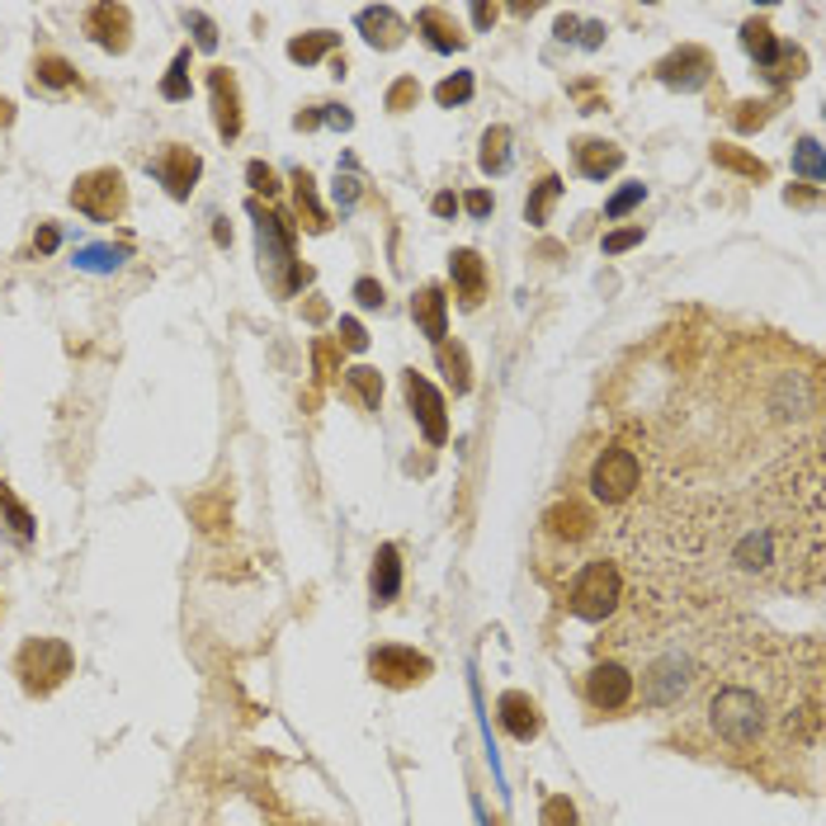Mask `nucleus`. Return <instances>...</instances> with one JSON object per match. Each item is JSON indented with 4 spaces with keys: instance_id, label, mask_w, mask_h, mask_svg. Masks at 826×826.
I'll use <instances>...</instances> for the list:
<instances>
[{
    "instance_id": "obj_34",
    "label": "nucleus",
    "mask_w": 826,
    "mask_h": 826,
    "mask_svg": "<svg viewBox=\"0 0 826 826\" xmlns=\"http://www.w3.org/2000/svg\"><path fill=\"white\" fill-rule=\"evenodd\" d=\"M39 85H52V91H66V85H76V66L62 62V57H39Z\"/></svg>"
},
{
    "instance_id": "obj_48",
    "label": "nucleus",
    "mask_w": 826,
    "mask_h": 826,
    "mask_svg": "<svg viewBox=\"0 0 826 826\" xmlns=\"http://www.w3.org/2000/svg\"><path fill=\"white\" fill-rule=\"evenodd\" d=\"M459 208H468L472 218H487V213H491V208H496V203H491V195H487V189H472V195H463V203H459Z\"/></svg>"
},
{
    "instance_id": "obj_5",
    "label": "nucleus",
    "mask_w": 826,
    "mask_h": 826,
    "mask_svg": "<svg viewBox=\"0 0 826 826\" xmlns=\"http://www.w3.org/2000/svg\"><path fill=\"white\" fill-rule=\"evenodd\" d=\"M638 487H642V463H638V453H632V449L609 445L600 459H595V468H590V491H595V501L624 505Z\"/></svg>"
},
{
    "instance_id": "obj_18",
    "label": "nucleus",
    "mask_w": 826,
    "mask_h": 826,
    "mask_svg": "<svg viewBox=\"0 0 826 826\" xmlns=\"http://www.w3.org/2000/svg\"><path fill=\"white\" fill-rule=\"evenodd\" d=\"M359 33H364L368 48L393 52V48H401V39H407V24L397 20L393 6H364L359 10Z\"/></svg>"
},
{
    "instance_id": "obj_17",
    "label": "nucleus",
    "mask_w": 826,
    "mask_h": 826,
    "mask_svg": "<svg viewBox=\"0 0 826 826\" xmlns=\"http://www.w3.org/2000/svg\"><path fill=\"white\" fill-rule=\"evenodd\" d=\"M449 274H453V289H459V303L472 312L487 297V265H482V255L478 251H453L449 255Z\"/></svg>"
},
{
    "instance_id": "obj_25",
    "label": "nucleus",
    "mask_w": 826,
    "mask_h": 826,
    "mask_svg": "<svg viewBox=\"0 0 826 826\" xmlns=\"http://www.w3.org/2000/svg\"><path fill=\"white\" fill-rule=\"evenodd\" d=\"M713 161L723 166V170H732V175H742V180H751V185H765L770 180V166L761 161V156H751V151L732 147V143H718L713 147Z\"/></svg>"
},
{
    "instance_id": "obj_16",
    "label": "nucleus",
    "mask_w": 826,
    "mask_h": 826,
    "mask_svg": "<svg viewBox=\"0 0 826 826\" xmlns=\"http://www.w3.org/2000/svg\"><path fill=\"white\" fill-rule=\"evenodd\" d=\"M411 316H416V326L426 331V341L439 345V341H449V297L439 284H426V289H416L411 297Z\"/></svg>"
},
{
    "instance_id": "obj_1",
    "label": "nucleus",
    "mask_w": 826,
    "mask_h": 826,
    "mask_svg": "<svg viewBox=\"0 0 826 826\" xmlns=\"http://www.w3.org/2000/svg\"><path fill=\"white\" fill-rule=\"evenodd\" d=\"M709 728L723 746L751 751L770 728V704L751 690V684H718L713 699H709Z\"/></svg>"
},
{
    "instance_id": "obj_46",
    "label": "nucleus",
    "mask_w": 826,
    "mask_h": 826,
    "mask_svg": "<svg viewBox=\"0 0 826 826\" xmlns=\"http://www.w3.org/2000/svg\"><path fill=\"white\" fill-rule=\"evenodd\" d=\"M355 303L359 307H383V303H388V293H383L378 279H359V284H355Z\"/></svg>"
},
{
    "instance_id": "obj_42",
    "label": "nucleus",
    "mask_w": 826,
    "mask_h": 826,
    "mask_svg": "<svg viewBox=\"0 0 826 826\" xmlns=\"http://www.w3.org/2000/svg\"><path fill=\"white\" fill-rule=\"evenodd\" d=\"M600 245H605V255H624L632 245H642V227H619V232H609Z\"/></svg>"
},
{
    "instance_id": "obj_13",
    "label": "nucleus",
    "mask_w": 826,
    "mask_h": 826,
    "mask_svg": "<svg viewBox=\"0 0 826 826\" xmlns=\"http://www.w3.org/2000/svg\"><path fill=\"white\" fill-rule=\"evenodd\" d=\"M199 170H203V161H199V151H189V147H166L161 161H156V175H161V185H166L170 199H189V195H195Z\"/></svg>"
},
{
    "instance_id": "obj_12",
    "label": "nucleus",
    "mask_w": 826,
    "mask_h": 826,
    "mask_svg": "<svg viewBox=\"0 0 826 826\" xmlns=\"http://www.w3.org/2000/svg\"><path fill=\"white\" fill-rule=\"evenodd\" d=\"M208 95H213V123L218 133L232 143V137H241V91H237V76L227 72V66H213L208 72Z\"/></svg>"
},
{
    "instance_id": "obj_31",
    "label": "nucleus",
    "mask_w": 826,
    "mask_h": 826,
    "mask_svg": "<svg viewBox=\"0 0 826 826\" xmlns=\"http://www.w3.org/2000/svg\"><path fill=\"white\" fill-rule=\"evenodd\" d=\"M794 170H798L813 189L826 180V170H822V143H817V137H803V143L794 147Z\"/></svg>"
},
{
    "instance_id": "obj_36",
    "label": "nucleus",
    "mask_w": 826,
    "mask_h": 826,
    "mask_svg": "<svg viewBox=\"0 0 826 826\" xmlns=\"http://www.w3.org/2000/svg\"><path fill=\"white\" fill-rule=\"evenodd\" d=\"M0 511H6V520H10L14 534H20V539H33V515L24 511L20 501H14V491H10L6 482H0Z\"/></svg>"
},
{
    "instance_id": "obj_10",
    "label": "nucleus",
    "mask_w": 826,
    "mask_h": 826,
    "mask_svg": "<svg viewBox=\"0 0 826 826\" xmlns=\"http://www.w3.org/2000/svg\"><path fill=\"white\" fill-rule=\"evenodd\" d=\"M632 684L638 680H632L624 661H600V666H590V676H586V699H590V709L614 713L632 699Z\"/></svg>"
},
{
    "instance_id": "obj_27",
    "label": "nucleus",
    "mask_w": 826,
    "mask_h": 826,
    "mask_svg": "<svg viewBox=\"0 0 826 826\" xmlns=\"http://www.w3.org/2000/svg\"><path fill=\"white\" fill-rule=\"evenodd\" d=\"M478 166L487 170V175H505L511 170V128H487L482 133V151H478Z\"/></svg>"
},
{
    "instance_id": "obj_38",
    "label": "nucleus",
    "mask_w": 826,
    "mask_h": 826,
    "mask_svg": "<svg viewBox=\"0 0 826 826\" xmlns=\"http://www.w3.org/2000/svg\"><path fill=\"white\" fill-rule=\"evenodd\" d=\"M539 826H576V803L572 798H548L543 803V813H539Z\"/></svg>"
},
{
    "instance_id": "obj_6",
    "label": "nucleus",
    "mask_w": 826,
    "mask_h": 826,
    "mask_svg": "<svg viewBox=\"0 0 826 826\" xmlns=\"http://www.w3.org/2000/svg\"><path fill=\"white\" fill-rule=\"evenodd\" d=\"M72 203H76V213H85L91 222H114L123 208H128V185H123V175L114 166H104V170L81 175L72 185Z\"/></svg>"
},
{
    "instance_id": "obj_49",
    "label": "nucleus",
    "mask_w": 826,
    "mask_h": 826,
    "mask_svg": "<svg viewBox=\"0 0 826 826\" xmlns=\"http://www.w3.org/2000/svg\"><path fill=\"white\" fill-rule=\"evenodd\" d=\"M57 245H62V232H57V227H39V237H33V251H39V255H52Z\"/></svg>"
},
{
    "instance_id": "obj_45",
    "label": "nucleus",
    "mask_w": 826,
    "mask_h": 826,
    "mask_svg": "<svg viewBox=\"0 0 826 826\" xmlns=\"http://www.w3.org/2000/svg\"><path fill=\"white\" fill-rule=\"evenodd\" d=\"M331 195H336L341 213H349V208L359 203V180H355V175H336V189H331Z\"/></svg>"
},
{
    "instance_id": "obj_54",
    "label": "nucleus",
    "mask_w": 826,
    "mask_h": 826,
    "mask_svg": "<svg viewBox=\"0 0 826 826\" xmlns=\"http://www.w3.org/2000/svg\"><path fill=\"white\" fill-rule=\"evenodd\" d=\"M326 297H307V322H326Z\"/></svg>"
},
{
    "instance_id": "obj_32",
    "label": "nucleus",
    "mask_w": 826,
    "mask_h": 826,
    "mask_svg": "<svg viewBox=\"0 0 826 826\" xmlns=\"http://www.w3.org/2000/svg\"><path fill=\"white\" fill-rule=\"evenodd\" d=\"M472 91H478V81H472V72H453L435 85V100L445 104V109H459V104L472 100Z\"/></svg>"
},
{
    "instance_id": "obj_22",
    "label": "nucleus",
    "mask_w": 826,
    "mask_h": 826,
    "mask_svg": "<svg viewBox=\"0 0 826 826\" xmlns=\"http://www.w3.org/2000/svg\"><path fill=\"white\" fill-rule=\"evenodd\" d=\"M543 524H548V534L557 539H567V543H582L595 534V515L586 511L582 501H557L548 515H543Z\"/></svg>"
},
{
    "instance_id": "obj_21",
    "label": "nucleus",
    "mask_w": 826,
    "mask_h": 826,
    "mask_svg": "<svg viewBox=\"0 0 826 826\" xmlns=\"http://www.w3.org/2000/svg\"><path fill=\"white\" fill-rule=\"evenodd\" d=\"M416 33H420V39H426L435 52H463V48H468V39L459 33V24H453L439 6H426V10L416 14Z\"/></svg>"
},
{
    "instance_id": "obj_35",
    "label": "nucleus",
    "mask_w": 826,
    "mask_h": 826,
    "mask_svg": "<svg viewBox=\"0 0 826 826\" xmlns=\"http://www.w3.org/2000/svg\"><path fill=\"white\" fill-rule=\"evenodd\" d=\"M123 255H128V251H118V245H85V251L76 255V265L95 270V274H109V270H118Z\"/></svg>"
},
{
    "instance_id": "obj_29",
    "label": "nucleus",
    "mask_w": 826,
    "mask_h": 826,
    "mask_svg": "<svg viewBox=\"0 0 826 826\" xmlns=\"http://www.w3.org/2000/svg\"><path fill=\"white\" fill-rule=\"evenodd\" d=\"M336 43H341V33L316 29V33H303V39H293V43H289V57H293V62H303V66H312V62H322Z\"/></svg>"
},
{
    "instance_id": "obj_53",
    "label": "nucleus",
    "mask_w": 826,
    "mask_h": 826,
    "mask_svg": "<svg viewBox=\"0 0 826 826\" xmlns=\"http://www.w3.org/2000/svg\"><path fill=\"white\" fill-rule=\"evenodd\" d=\"M582 43H586V48H600V43H605V24H586V29H582Z\"/></svg>"
},
{
    "instance_id": "obj_47",
    "label": "nucleus",
    "mask_w": 826,
    "mask_h": 826,
    "mask_svg": "<svg viewBox=\"0 0 826 826\" xmlns=\"http://www.w3.org/2000/svg\"><path fill=\"white\" fill-rule=\"evenodd\" d=\"M316 114H322V123H326V128H355V114H349L345 109V104H322V109H316Z\"/></svg>"
},
{
    "instance_id": "obj_9",
    "label": "nucleus",
    "mask_w": 826,
    "mask_h": 826,
    "mask_svg": "<svg viewBox=\"0 0 826 826\" xmlns=\"http://www.w3.org/2000/svg\"><path fill=\"white\" fill-rule=\"evenodd\" d=\"M368 676L388 690H407V684H420L430 676V657L411 652V647H374L368 652Z\"/></svg>"
},
{
    "instance_id": "obj_2",
    "label": "nucleus",
    "mask_w": 826,
    "mask_h": 826,
    "mask_svg": "<svg viewBox=\"0 0 826 826\" xmlns=\"http://www.w3.org/2000/svg\"><path fill=\"white\" fill-rule=\"evenodd\" d=\"M251 218H255V245H260V274L270 279V289L279 297H293L303 284H312V270L293 251V227L260 203H251Z\"/></svg>"
},
{
    "instance_id": "obj_7",
    "label": "nucleus",
    "mask_w": 826,
    "mask_h": 826,
    "mask_svg": "<svg viewBox=\"0 0 826 826\" xmlns=\"http://www.w3.org/2000/svg\"><path fill=\"white\" fill-rule=\"evenodd\" d=\"M742 48L751 52L755 62L765 66V76H770V81L803 76V66H807L803 52H798V48H784V43L775 39V29H770L765 20H746V24H742Z\"/></svg>"
},
{
    "instance_id": "obj_24",
    "label": "nucleus",
    "mask_w": 826,
    "mask_h": 826,
    "mask_svg": "<svg viewBox=\"0 0 826 826\" xmlns=\"http://www.w3.org/2000/svg\"><path fill=\"white\" fill-rule=\"evenodd\" d=\"M435 355H439V374H445V383L453 388V397H463V393H472V364H468V349L459 345V341H439L435 345Z\"/></svg>"
},
{
    "instance_id": "obj_19",
    "label": "nucleus",
    "mask_w": 826,
    "mask_h": 826,
    "mask_svg": "<svg viewBox=\"0 0 826 826\" xmlns=\"http://www.w3.org/2000/svg\"><path fill=\"white\" fill-rule=\"evenodd\" d=\"M572 156H576V170H582L586 180H609V175L624 166V147L605 143V137H582V143L572 147Z\"/></svg>"
},
{
    "instance_id": "obj_4",
    "label": "nucleus",
    "mask_w": 826,
    "mask_h": 826,
    "mask_svg": "<svg viewBox=\"0 0 826 826\" xmlns=\"http://www.w3.org/2000/svg\"><path fill=\"white\" fill-rule=\"evenodd\" d=\"M76 671V652L62 638H29L14 657V676H20L24 694H52L57 684Z\"/></svg>"
},
{
    "instance_id": "obj_26",
    "label": "nucleus",
    "mask_w": 826,
    "mask_h": 826,
    "mask_svg": "<svg viewBox=\"0 0 826 826\" xmlns=\"http://www.w3.org/2000/svg\"><path fill=\"white\" fill-rule=\"evenodd\" d=\"M562 175H543V180L534 185V195H530V203H524V218H530V227H548V218H553V208H557V199H562Z\"/></svg>"
},
{
    "instance_id": "obj_23",
    "label": "nucleus",
    "mask_w": 826,
    "mask_h": 826,
    "mask_svg": "<svg viewBox=\"0 0 826 826\" xmlns=\"http://www.w3.org/2000/svg\"><path fill=\"white\" fill-rule=\"evenodd\" d=\"M293 199H297V213H303V227L322 237L326 227H331V213L322 208V199H316V180H312V170H303V166L293 170Z\"/></svg>"
},
{
    "instance_id": "obj_30",
    "label": "nucleus",
    "mask_w": 826,
    "mask_h": 826,
    "mask_svg": "<svg viewBox=\"0 0 826 826\" xmlns=\"http://www.w3.org/2000/svg\"><path fill=\"white\" fill-rule=\"evenodd\" d=\"M161 100H170V104L189 100V48H180V52H175L170 72L161 76Z\"/></svg>"
},
{
    "instance_id": "obj_8",
    "label": "nucleus",
    "mask_w": 826,
    "mask_h": 826,
    "mask_svg": "<svg viewBox=\"0 0 826 826\" xmlns=\"http://www.w3.org/2000/svg\"><path fill=\"white\" fill-rule=\"evenodd\" d=\"M401 393H407V407L416 416V426L426 430L430 445H445V439H449V416H445V397L435 393V383L426 374H416V368H407V374H401Z\"/></svg>"
},
{
    "instance_id": "obj_11",
    "label": "nucleus",
    "mask_w": 826,
    "mask_h": 826,
    "mask_svg": "<svg viewBox=\"0 0 826 826\" xmlns=\"http://www.w3.org/2000/svg\"><path fill=\"white\" fill-rule=\"evenodd\" d=\"M713 76V57L709 48H676L671 57L657 62V81L671 85V91H699Z\"/></svg>"
},
{
    "instance_id": "obj_39",
    "label": "nucleus",
    "mask_w": 826,
    "mask_h": 826,
    "mask_svg": "<svg viewBox=\"0 0 826 826\" xmlns=\"http://www.w3.org/2000/svg\"><path fill=\"white\" fill-rule=\"evenodd\" d=\"M245 185H251L255 195H265V199L279 195V175H274V166H265V161H251V166H245Z\"/></svg>"
},
{
    "instance_id": "obj_15",
    "label": "nucleus",
    "mask_w": 826,
    "mask_h": 826,
    "mask_svg": "<svg viewBox=\"0 0 826 826\" xmlns=\"http://www.w3.org/2000/svg\"><path fill=\"white\" fill-rule=\"evenodd\" d=\"M128 29H133L128 6H91V14H85V33H91L100 48H109V52L128 48Z\"/></svg>"
},
{
    "instance_id": "obj_3",
    "label": "nucleus",
    "mask_w": 826,
    "mask_h": 826,
    "mask_svg": "<svg viewBox=\"0 0 826 826\" xmlns=\"http://www.w3.org/2000/svg\"><path fill=\"white\" fill-rule=\"evenodd\" d=\"M567 605H572L576 619L605 624L609 614L624 605V576H619V567H614V562H605V557L586 562V567L576 572V582H572Z\"/></svg>"
},
{
    "instance_id": "obj_33",
    "label": "nucleus",
    "mask_w": 826,
    "mask_h": 826,
    "mask_svg": "<svg viewBox=\"0 0 826 826\" xmlns=\"http://www.w3.org/2000/svg\"><path fill=\"white\" fill-rule=\"evenodd\" d=\"M770 114H775V104H765V100H742L732 109V128L736 133H755V128H765Z\"/></svg>"
},
{
    "instance_id": "obj_14",
    "label": "nucleus",
    "mask_w": 826,
    "mask_h": 826,
    "mask_svg": "<svg viewBox=\"0 0 826 826\" xmlns=\"http://www.w3.org/2000/svg\"><path fill=\"white\" fill-rule=\"evenodd\" d=\"M496 718H501V728L515 736V742H534V736L543 732V713L539 704L524 690H505L496 699Z\"/></svg>"
},
{
    "instance_id": "obj_41",
    "label": "nucleus",
    "mask_w": 826,
    "mask_h": 826,
    "mask_svg": "<svg viewBox=\"0 0 826 826\" xmlns=\"http://www.w3.org/2000/svg\"><path fill=\"white\" fill-rule=\"evenodd\" d=\"M416 100H420V85H416V76H401V81L393 85V91H388V109H393V114H407Z\"/></svg>"
},
{
    "instance_id": "obj_51",
    "label": "nucleus",
    "mask_w": 826,
    "mask_h": 826,
    "mask_svg": "<svg viewBox=\"0 0 826 826\" xmlns=\"http://www.w3.org/2000/svg\"><path fill=\"white\" fill-rule=\"evenodd\" d=\"M496 6H487V0H478V6H472V24H478V29H491V24H496Z\"/></svg>"
},
{
    "instance_id": "obj_56",
    "label": "nucleus",
    "mask_w": 826,
    "mask_h": 826,
    "mask_svg": "<svg viewBox=\"0 0 826 826\" xmlns=\"http://www.w3.org/2000/svg\"><path fill=\"white\" fill-rule=\"evenodd\" d=\"M788 203H817V189H788Z\"/></svg>"
},
{
    "instance_id": "obj_50",
    "label": "nucleus",
    "mask_w": 826,
    "mask_h": 826,
    "mask_svg": "<svg viewBox=\"0 0 826 826\" xmlns=\"http://www.w3.org/2000/svg\"><path fill=\"white\" fill-rule=\"evenodd\" d=\"M195 515L203 520V530H218V524H222V505L218 501H195Z\"/></svg>"
},
{
    "instance_id": "obj_37",
    "label": "nucleus",
    "mask_w": 826,
    "mask_h": 826,
    "mask_svg": "<svg viewBox=\"0 0 826 826\" xmlns=\"http://www.w3.org/2000/svg\"><path fill=\"white\" fill-rule=\"evenodd\" d=\"M642 199H647V189H642V185H624L619 195H614V199L605 203V218H609V222H619V218H628Z\"/></svg>"
},
{
    "instance_id": "obj_52",
    "label": "nucleus",
    "mask_w": 826,
    "mask_h": 826,
    "mask_svg": "<svg viewBox=\"0 0 826 826\" xmlns=\"http://www.w3.org/2000/svg\"><path fill=\"white\" fill-rule=\"evenodd\" d=\"M430 208H435V218H453V213H459V199H453L449 189H445V195L430 199Z\"/></svg>"
},
{
    "instance_id": "obj_57",
    "label": "nucleus",
    "mask_w": 826,
    "mask_h": 826,
    "mask_svg": "<svg viewBox=\"0 0 826 826\" xmlns=\"http://www.w3.org/2000/svg\"><path fill=\"white\" fill-rule=\"evenodd\" d=\"M213 241H218V245L232 241V227H227V218H218V227H213Z\"/></svg>"
},
{
    "instance_id": "obj_28",
    "label": "nucleus",
    "mask_w": 826,
    "mask_h": 826,
    "mask_svg": "<svg viewBox=\"0 0 826 826\" xmlns=\"http://www.w3.org/2000/svg\"><path fill=\"white\" fill-rule=\"evenodd\" d=\"M345 388L355 393L368 411H378V407H383V374H378V368H368V364L345 368Z\"/></svg>"
},
{
    "instance_id": "obj_20",
    "label": "nucleus",
    "mask_w": 826,
    "mask_h": 826,
    "mask_svg": "<svg viewBox=\"0 0 826 826\" xmlns=\"http://www.w3.org/2000/svg\"><path fill=\"white\" fill-rule=\"evenodd\" d=\"M368 590H374V605H393L401 595V553H397V543H383V548L374 553Z\"/></svg>"
},
{
    "instance_id": "obj_43",
    "label": "nucleus",
    "mask_w": 826,
    "mask_h": 826,
    "mask_svg": "<svg viewBox=\"0 0 826 826\" xmlns=\"http://www.w3.org/2000/svg\"><path fill=\"white\" fill-rule=\"evenodd\" d=\"M312 359H316V378L341 374V355H336V345H331V341H316L312 345Z\"/></svg>"
},
{
    "instance_id": "obj_40",
    "label": "nucleus",
    "mask_w": 826,
    "mask_h": 826,
    "mask_svg": "<svg viewBox=\"0 0 826 826\" xmlns=\"http://www.w3.org/2000/svg\"><path fill=\"white\" fill-rule=\"evenodd\" d=\"M336 345L349 349V355H359V349H368V331L355 322V316H341V331H336Z\"/></svg>"
},
{
    "instance_id": "obj_55",
    "label": "nucleus",
    "mask_w": 826,
    "mask_h": 826,
    "mask_svg": "<svg viewBox=\"0 0 826 826\" xmlns=\"http://www.w3.org/2000/svg\"><path fill=\"white\" fill-rule=\"evenodd\" d=\"M293 123H297V133H312V128H322V114H316V109H307V114H297Z\"/></svg>"
},
{
    "instance_id": "obj_44",
    "label": "nucleus",
    "mask_w": 826,
    "mask_h": 826,
    "mask_svg": "<svg viewBox=\"0 0 826 826\" xmlns=\"http://www.w3.org/2000/svg\"><path fill=\"white\" fill-rule=\"evenodd\" d=\"M189 29H195V43H199L203 52L218 48V29H213V20H208L203 10H189Z\"/></svg>"
}]
</instances>
